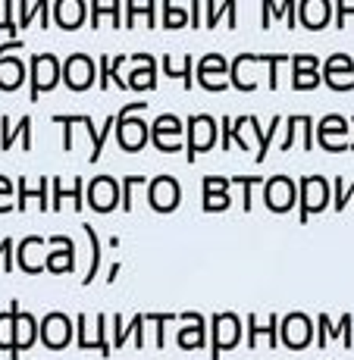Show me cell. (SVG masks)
<instances>
[{
    "instance_id": "cell-1",
    "label": "cell",
    "mask_w": 354,
    "mask_h": 360,
    "mask_svg": "<svg viewBox=\"0 0 354 360\" xmlns=\"http://www.w3.org/2000/svg\"><path fill=\"white\" fill-rule=\"evenodd\" d=\"M148 110V101H135V103H126V107L116 113V141L126 154H135L148 144L151 138V126L144 120H138V113Z\"/></svg>"
},
{
    "instance_id": "cell-2",
    "label": "cell",
    "mask_w": 354,
    "mask_h": 360,
    "mask_svg": "<svg viewBox=\"0 0 354 360\" xmlns=\"http://www.w3.org/2000/svg\"><path fill=\"white\" fill-rule=\"evenodd\" d=\"M32 94L29 101H41V91H53L63 82V63L53 53H34L32 57Z\"/></svg>"
},
{
    "instance_id": "cell-3",
    "label": "cell",
    "mask_w": 354,
    "mask_h": 360,
    "mask_svg": "<svg viewBox=\"0 0 354 360\" xmlns=\"http://www.w3.org/2000/svg\"><path fill=\"white\" fill-rule=\"evenodd\" d=\"M107 326H110V320H107L103 314H97L94 320H91L88 314H79V320H75L79 348H85V351H101L103 357H110L113 345H107Z\"/></svg>"
},
{
    "instance_id": "cell-4",
    "label": "cell",
    "mask_w": 354,
    "mask_h": 360,
    "mask_svg": "<svg viewBox=\"0 0 354 360\" xmlns=\"http://www.w3.org/2000/svg\"><path fill=\"white\" fill-rule=\"evenodd\" d=\"M213 144H217V120L207 113H198L189 120V144H185V160L194 163L198 160V154H204V150H210Z\"/></svg>"
},
{
    "instance_id": "cell-5",
    "label": "cell",
    "mask_w": 354,
    "mask_h": 360,
    "mask_svg": "<svg viewBox=\"0 0 354 360\" xmlns=\"http://www.w3.org/2000/svg\"><path fill=\"white\" fill-rule=\"evenodd\" d=\"M329 195H332V182H326V179L317 176V172L304 176L301 179V223H308L314 213L326 210Z\"/></svg>"
},
{
    "instance_id": "cell-6",
    "label": "cell",
    "mask_w": 354,
    "mask_h": 360,
    "mask_svg": "<svg viewBox=\"0 0 354 360\" xmlns=\"http://www.w3.org/2000/svg\"><path fill=\"white\" fill-rule=\"evenodd\" d=\"M229 66L226 57H220V53H207V57H201L198 69H194V82H198L204 91H226L229 85H232V79H229Z\"/></svg>"
},
{
    "instance_id": "cell-7",
    "label": "cell",
    "mask_w": 354,
    "mask_h": 360,
    "mask_svg": "<svg viewBox=\"0 0 354 360\" xmlns=\"http://www.w3.org/2000/svg\"><path fill=\"white\" fill-rule=\"evenodd\" d=\"M148 204L160 213L176 210V207L182 204V188H179V182L172 176H166V172L157 179H151L148 182Z\"/></svg>"
},
{
    "instance_id": "cell-8",
    "label": "cell",
    "mask_w": 354,
    "mask_h": 360,
    "mask_svg": "<svg viewBox=\"0 0 354 360\" xmlns=\"http://www.w3.org/2000/svg\"><path fill=\"white\" fill-rule=\"evenodd\" d=\"M295 198H298V191L289 176H273L263 182V204H267V210L286 213L295 207Z\"/></svg>"
},
{
    "instance_id": "cell-9",
    "label": "cell",
    "mask_w": 354,
    "mask_h": 360,
    "mask_svg": "<svg viewBox=\"0 0 354 360\" xmlns=\"http://www.w3.org/2000/svg\"><path fill=\"white\" fill-rule=\"evenodd\" d=\"M351 126L345 116H323L320 122H317V138H320V148L329 150V154H342V150H348L351 144L342 141V135H348Z\"/></svg>"
},
{
    "instance_id": "cell-10",
    "label": "cell",
    "mask_w": 354,
    "mask_h": 360,
    "mask_svg": "<svg viewBox=\"0 0 354 360\" xmlns=\"http://www.w3.org/2000/svg\"><path fill=\"white\" fill-rule=\"evenodd\" d=\"M88 207L97 213H110L113 207H120L122 204V191H120V185H116V179H110V176H97L91 185H88Z\"/></svg>"
},
{
    "instance_id": "cell-11",
    "label": "cell",
    "mask_w": 354,
    "mask_h": 360,
    "mask_svg": "<svg viewBox=\"0 0 354 360\" xmlns=\"http://www.w3.org/2000/svg\"><path fill=\"white\" fill-rule=\"evenodd\" d=\"M314 326L317 323H310V316L304 314H289L286 320L279 323V335H282V345L291 351H301L310 345V338H314Z\"/></svg>"
},
{
    "instance_id": "cell-12",
    "label": "cell",
    "mask_w": 354,
    "mask_h": 360,
    "mask_svg": "<svg viewBox=\"0 0 354 360\" xmlns=\"http://www.w3.org/2000/svg\"><path fill=\"white\" fill-rule=\"evenodd\" d=\"M241 338V320L235 314H213V360H217L223 351L235 348Z\"/></svg>"
},
{
    "instance_id": "cell-13",
    "label": "cell",
    "mask_w": 354,
    "mask_h": 360,
    "mask_svg": "<svg viewBox=\"0 0 354 360\" xmlns=\"http://www.w3.org/2000/svg\"><path fill=\"white\" fill-rule=\"evenodd\" d=\"M320 75L332 91H351L354 88V60L348 53H332V57L326 60V69Z\"/></svg>"
},
{
    "instance_id": "cell-14",
    "label": "cell",
    "mask_w": 354,
    "mask_h": 360,
    "mask_svg": "<svg viewBox=\"0 0 354 360\" xmlns=\"http://www.w3.org/2000/svg\"><path fill=\"white\" fill-rule=\"evenodd\" d=\"M63 85L69 91H85L94 85V63L85 53H72L63 60Z\"/></svg>"
},
{
    "instance_id": "cell-15",
    "label": "cell",
    "mask_w": 354,
    "mask_h": 360,
    "mask_svg": "<svg viewBox=\"0 0 354 360\" xmlns=\"http://www.w3.org/2000/svg\"><path fill=\"white\" fill-rule=\"evenodd\" d=\"M69 335H72V323H69L66 314H60V310H53V314H47L44 320H41V332L38 338L47 345L51 351H60L63 345L69 342Z\"/></svg>"
},
{
    "instance_id": "cell-16",
    "label": "cell",
    "mask_w": 354,
    "mask_h": 360,
    "mask_svg": "<svg viewBox=\"0 0 354 360\" xmlns=\"http://www.w3.org/2000/svg\"><path fill=\"white\" fill-rule=\"evenodd\" d=\"M129 63L135 72H129V91H154L157 88V60L151 53H132Z\"/></svg>"
},
{
    "instance_id": "cell-17",
    "label": "cell",
    "mask_w": 354,
    "mask_h": 360,
    "mask_svg": "<svg viewBox=\"0 0 354 360\" xmlns=\"http://www.w3.org/2000/svg\"><path fill=\"white\" fill-rule=\"evenodd\" d=\"M332 19V4L329 0H301L298 4V22L310 32H320Z\"/></svg>"
},
{
    "instance_id": "cell-18",
    "label": "cell",
    "mask_w": 354,
    "mask_h": 360,
    "mask_svg": "<svg viewBox=\"0 0 354 360\" xmlns=\"http://www.w3.org/2000/svg\"><path fill=\"white\" fill-rule=\"evenodd\" d=\"M47 245H51V257L44 260V266L51 269V273H72V263H75L72 238H66V235H53Z\"/></svg>"
},
{
    "instance_id": "cell-19",
    "label": "cell",
    "mask_w": 354,
    "mask_h": 360,
    "mask_svg": "<svg viewBox=\"0 0 354 360\" xmlns=\"http://www.w3.org/2000/svg\"><path fill=\"white\" fill-rule=\"evenodd\" d=\"M258 57L254 53H241V57L232 60V66H229V79H232V88H239L241 94L254 91L258 88V79H254V69H258Z\"/></svg>"
},
{
    "instance_id": "cell-20",
    "label": "cell",
    "mask_w": 354,
    "mask_h": 360,
    "mask_svg": "<svg viewBox=\"0 0 354 360\" xmlns=\"http://www.w3.org/2000/svg\"><path fill=\"white\" fill-rule=\"evenodd\" d=\"M53 25L63 32H75L85 25V0H57L53 4Z\"/></svg>"
},
{
    "instance_id": "cell-21",
    "label": "cell",
    "mask_w": 354,
    "mask_h": 360,
    "mask_svg": "<svg viewBox=\"0 0 354 360\" xmlns=\"http://www.w3.org/2000/svg\"><path fill=\"white\" fill-rule=\"evenodd\" d=\"M276 19H286L289 29H298V0H282L276 6V0H263V13H260V25L273 29Z\"/></svg>"
},
{
    "instance_id": "cell-22",
    "label": "cell",
    "mask_w": 354,
    "mask_h": 360,
    "mask_svg": "<svg viewBox=\"0 0 354 360\" xmlns=\"http://www.w3.org/2000/svg\"><path fill=\"white\" fill-rule=\"evenodd\" d=\"M113 326H116L113 348H126V338H135V348H144V326H148L144 314H135L132 323H122V316H113Z\"/></svg>"
},
{
    "instance_id": "cell-23",
    "label": "cell",
    "mask_w": 354,
    "mask_h": 360,
    "mask_svg": "<svg viewBox=\"0 0 354 360\" xmlns=\"http://www.w3.org/2000/svg\"><path fill=\"white\" fill-rule=\"evenodd\" d=\"M38 332H41V323L34 320L32 314H23V310L16 307V342H13L10 357L16 360V357H19V351L32 348V345H34V338H38Z\"/></svg>"
},
{
    "instance_id": "cell-24",
    "label": "cell",
    "mask_w": 354,
    "mask_h": 360,
    "mask_svg": "<svg viewBox=\"0 0 354 360\" xmlns=\"http://www.w3.org/2000/svg\"><path fill=\"white\" fill-rule=\"evenodd\" d=\"M351 323H354L351 314H345L339 326L326 314L317 316V329H320V348H326V342H329V338H342L345 348H351Z\"/></svg>"
},
{
    "instance_id": "cell-25",
    "label": "cell",
    "mask_w": 354,
    "mask_h": 360,
    "mask_svg": "<svg viewBox=\"0 0 354 360\" xmlns=\"http://www.w3.org/2000/svg\"><path fill=\"white\" fill-rule=\"evenodd\" d=\"M182 316V323H189L185 329H179V345H182L185 351L191 348H204V316L194 314V310H189V314H179Z\"/></svg>"
},
{
    "instance_id": "cell-26",
    "label": "cell",
    "mask_w": 354,
    "mask_h": 360,
    "mask_svg": "<svg viewBox=\"0 0 354 360\" xmlns=\"http://www.w3.org/2000/svg\"><path fill=\"white\" fill-rule=\"evenodd\" d=\"M235 141H239L241 150H251V141H254V148H260L263 131L258 126V116H241V120H235ZM254 154H258V150H254Z\"/></svg>"
},
{
    "instance_id": "cell-27",
    "label": "cell",
    "mask_w": 354,
    "mask_h": 360,
    "mask_svg": "<svg viewBox=\"0 0 354 360\" xmlns=\"http://www.w3.org/2000/svg\"><path fill=\"white\" fill-rule=\"evenodd\" d=\"M23 79H25L23 60L0 53V88H4V91H16V88L23 85Z\"/></svg>"
},
{
    "instance_id": "cell-28",
    "label": "cell",
    "mask_w": 354,
    "mask_h": 360,
    "mask_svg": "<svg viewBox=\"0 0 354 360\" xmlns=\"http://www.w3.org/2000/svg\"><path fill=\"white\" fill-rule=\"evenodd\" d=\"M160 66H163V72L170 75V79H179L185 85V91H191L198 82H194V60L191 57H179V60H172V57H163L160 60Z\"/></svg>"
},
{
    "instance_id": "cell-29",
    "label": "cell",
    "mask_w": 354,
    "mask_h": 360,
    "mask_svg": "<svg viewBox=\"0 0 354 360\" xmlns=\"http://www.w3.org/2000/svg\"><path fill=\"white\" fill-rule=\"evenodd\" d=\"M34 16H41V25L51 29V0H38L34 6H29V0H19V29H29Z\"/></svg>"
},
{
    "instance_id": "cell-30",
    "label": "cell",
    "mask_w": 354,
    "mask_h": 360,
    "mask_svg": "<svg viewBox=\"0 0 354 360\" xmlns=\"http://www.w3.org/2000/svg\"><path fill=\"white\" fill-rule=\"evenodd\" d=\"M122 0H110V4H101V0H91V29H101V16H110V25L113 29H122Z\"/></svg>"
},
{
    "instance_id": "cell-31",
    "label": "cell",
    "mask_w": 354,
    "mask_h": 360,
    "mask_svg": "<svg viewBox=\"0 0 354 360\" xmlns=\"http://www.w3.org/2000/svg\"><path fill=\"white\" fill-rule=\"evenodd\" d=\"M276 314L270 316L267 323H258V316L248 314V348H258V338L267 335L270 338V348H276Z\"/></svg>"
},
{
    "instance_id": "cell-32",
    "label": "cell",
    "mask_w": 354,
    "mask_h": 360,
    "mask_svg": "<svg viewBox=\"0 0 354 360\" xmlns=\"http://www.w3.org/2000/svg\"><path fill=\"white\" fill-rule=\"evenodd\" d=\"M0 129H4V138H0V150H10L16 138H23V148H25V150L32 148V120H29V116H23L16 129H6V122L0 120Z\"/></svg>"
},
{
    "instance_id": "cell-33",
    "label": "cell",
    "mask_w": 354,
    "mask_h": 360,
    "mask_svg": "<svg viewBox=\"0 0 354 360\" xmlns=\"http://www.w3.org/2000/svg\"><path fill=\"white\" fill-rule=\"evenodd\" d=\"M207 4V29H217L220 25V16H229V29H235V25H239V16H235V0H226V4H217V0H204Z\"/></svg>"
},
{
    "instance_id": "cell-34",
    "label": "cell",
    "mask_w": 354,
    "mask_h": 360,
    "mask_svg": "<svg viewBox=\"0 0 354 360\" xmlns=\"http://www.w3.org/2000/svg\"><path fill=\"white\" fill-rule=\"evenodd\" d=\"M41 245H47V241L41 238V235H32V238H25L23 245L16 248V251H19V266H23L25 273H41V269H44V266H41V263H34V260H32V254L38 251Z\"/></svg>"
},
{
    "instance_id": "cell-35",
    "label": "cell",
    "mask_w": 354,
    "mask_h": 360,
    "mask_svg": "<svg viewBox=\"0 0 354 360\" xmlns=\"http://www.w3.org/2000/svg\"><path fill=\"white\" fill-rule=\"evenodd\" d=\"M29 198H38L41 210H51V200H47V179H41L38 188H25V179H19V200H16V210H25L29 207Z\"/></svg>"
},
{
    "instance_id": "cell-36",
    "label": "cell",
    "mask_w": 354,
    "mask_h": 360,
    "mask_svg": "<svg viewBox=\"0 0 354 360\" xmlns=\"http://www.w3.org/2000/svg\"><path fill=\"white\" fill-rule=\"evenodd\" d=\"M16 307L19 301H13L10 310L0 314V348L4 351H13V342H16Z\"/></svg>"
},
{
    "instance_id": "cell-37",
    "label": "cell",
    "mask_w": 354,
    "mask_h": 360,
    "mask_svg": "<svg viewBox=\"0 0 354 360\" xmlns=\"http://www.w3.org/2000/svg\"><path fill=\"white\" fill-rule=\"evenodd\" d=\"M254 57H258L260 66H270L267 85H270V91H276V88H279V66L291 63V57H289V53H254Z\"/></svg>"
},
{
    "instance_id": "cell-38",
    "label": "cell",
    "mask_w": 354,
    "mask_h": 360,
    "mask_svg": "<svg viewBox=\"0 0 354 360\" xmlns=\"http://www.w3.org/2000/svg\"><path fill=\"white\" fill-rule=\"evenodd\" d=\"M163 4V29L176 32V29H185V25H191V16L182 10V6H172V0H160Z\"/></svg>"
},
{
    "instance_id": "cell-39",
    "label": "cell",
    "mask_w": 354,
    "mask_h": 360,
    "mask_svg": "<svg viewBox=\"0 0 354 360\" xmlns=\"http://www.w3.org/2000/svg\"><path fill=\"white\" fill-rule=\"evenodd\" d=\"M138 16H148V25L151 29H154V19H157V0H148V4L144 6H138L135 0H126V29H132V25H135V19Z\"/></svg>"
},
{
    "instance_id": "cell-40",
    "label": "cell",
    "mask_w": 354,
    "mask_h": 360,
    "mask_svg": "<svg viewBox=\"0 0 354 360\" xmlns=\"http://www.w3.org/2000/svg\"><path fill=\"white\" fill-rule=\"evenodd\" d=\"M66 198L75 204V210H82V198H85V195H82V176H75V188H72V191H63L60 179H53V204H51V207H53V210H60Z\"/></svg>"
},
{
    "instance_id": "cell-41",
    "label": "cell",
    "mask_w": 354,
    "mask_h": 360,
    "mask_svg": "<svg viewBox=\"0 0 354 360\" xmlns=\"http://www.w3.org/2000/svg\"><path fill=\"white\" fill-rule=\"evenodd\" d=\"M179 131H182V120L172 113H163V116H157V122L151 126V138H179Z\"/></svg>"
},
{
    "instance_id": "cell-42",
    "label": "cell",
    "mask_w": 354,
    "mask_h": 360,
    "mask_svg": "<svg viewBox=\"0 0 354 360\" xmlns=\"http://www.w3.org/2000/svg\"><path fill=\"white\" fill-rule=\"evenodd\" d=\"M85 235H88V241H91V266H88V273L82 276V285H91V282L97 279V269H101V238H97V232L91 229V226H85Z\"/></svg>"
},
{
    "instance_id": "cell-43",
    "label": "cell",
    "mask_w": 354,
    "mask_h": 360,
    "mask_svg": "<svg viewBox=\"0 0 354 360\" xmlns=\"http://www.w3.org/2000/svg\"><path fill=\"white\" fill-rule=\"evenodd\" d=\"M229 204H232V198H229V188L204 191V200H201V207H204L207 213H217V210H229Z\"/></svg>"
},
{
    "instance_id": "cell-44",
    "label": "cell",
    "mask_w": 354,
    "mask_h": 360,
    "mask_svg": "<svg viewBox=\"0 0 354 360\" xmlns=\"http://www.w3.org/2000/svg\"><path fill=\"white\" fill-rule=\"evenodd\" d=\"M279 126H286V120H282V116H273V120H270V129L263 131V141H260L258 154H254V160H258V163L267 160V154H270V144H273V138H276V131H279Z\"/></svg>"
},
{
    "instance_id": "cell-45",
    "label": "cell",
    "mask_w": 354,
    "mask_h": 360,
    "mask_svg": "<svg viewBox=\"0 0 354 360\" xmlns=\"http://www.w3.org/2000/svg\"><path fill=\"white\" fill-rule=\"evenodd\" d=\"M151 179L138 176V172H132V176H126V182H122V210L132 213V191L135 188H148Z\"/></svg>"
},
{
    "instance_id": "cell-46",
    "label": "cell",
    "mask_w": 354,
    "mask_h": 360,
    "mask_svg": "<svg viewBox=\"0 0 354 360\" xmlns=\"http://www.w3.org/2000/svg\"><path fill=\"white\" fill-rule=\"evenodd\" d=\"M148 316V323H154L157 326V348H163L166 345V323H179L182 316H176V314H144Z\"/></svg>"
},
{
    "instance_id": "cell-47",
    "label": "cell",
    "mask_w": 354,
    "mask_h": 360,
    "mask_svg": "<svg viewBox=\"0 0 354 360\" xmlns=\"http://www.w3.org/2000/svg\"><path fill=\"white\" fill-rule=\"evenodd\" d=\"M263 182H267V179L254 176V172H251V176H232V179H229V185H241V188H245V210L248 213H251V188H254V185H263Z\"/></svg>"
},
{
    "instance_id": "cell-48",
    "label": "cell",
    "mask_w": 354,
    "mask_h": 360,
    "mask_svg": "<svg viewBox=\"0 0 354 360\" xmlns=\"http://www.w3.org/2000/svg\"><path fill=\"white\" fill-rule=\"evenodd\" d=\"M320 82H323L320 72H295L291 75V88H295V91H314Z\"/></svg>"
},
{
    "instance_id": "cell-49",
    "label": "cell",
    "mask_w": 354,
    "mask_h": 360,
    "mask_svg": "<svg viewBox=\"0 0 354 360\" xmlns=\"http://www.w3.org/2000/svg\"><path fill=\"white\" fill-rule=\"evenodd\" d=\"M295 72H320V60L310 53H298V57H291V75Z\"/></svg>"
},
{
    "instance_id": "cell-50",
    "label": "cell",
    "mask_w": 354,
    "mask_h": 360,
    "mask_svg": "<svg viewBox=\"0 0 354 360\" xmlns=\"http://www.w3.org/2000/svg\"><path fill=\"white\" fill-rule=\"evenodd\" d=\"M354 16V0H336V29H345L348 25V19Z\"/></svg>"
},
{
    "instance_id": "cell-51",
    "label": "cell",
    "mask_w": 354,
    "mask_h": 360,
    "mask_svg": "<svg viewBox=\"0 0 354 360\" xmlns=\"http://www.w3.org/2000/svg\"><path fill=\"white\" fill-rule=\"evenodd\" d=\"M332 195H336V200H332V207H336L339 213L345 210V207H348V191H345V179H336V182H332Z\"/></svg>"
},
{
    "instance_id": "cell-52",
    "label": "cell",
    "mask_w": 354,
    "mask_h": 360,
    "mask_svg": "<svg viewBox=\"0 0 354 360\" xmlns=\"http://www.w3.org/2000/svg\"><path fill=\"white\" fill-rule=\"evenodd\" d=\"M6 198H13V182L6 176H0V213H10L13 207V200H6Z\"/></svg>"
},
{
    "instance_id": "cell-53",
    "label": "cell",
    "mask_w": 354,
    "mask_h": 360,
    "mask_svg": "<svg viewBox=\"0 0 354 360\" xmlns=\"http://www.w3.org/2000/svg\"><path fill=\"white\" fill-rule=\"evenodd\" d=\"M286 126H289V135H286V141H282L279 150H291V148H295V135L301 131V116H289Z\"/></svg>"
},
{
    "instance_id": "cell-54",
    "label": "cell",
    "mask_w": 354,
    "mask_h": 360,
    "mask_svg": "<svg viewBox=\"0 0 354 360\" xmlns=\"http://www.w3.org/2000/svg\"><path fill=\"white\" fill-rule=\"evenodd\" d=\"M151 141H154V148L163 150V154H176V150H182L179 138H151Z\"/></svg>"
},
{
    "instance_id": "cell-55",
    "label": "cell",
    "mask_w": 354,
    "mask_h": 360,
    "mask_svg": "<svg viewBox=\"0 0 354 360\" xmlns=\"http://www.w3.org/2000/svg\"><path fill=\"white\" fill-rule=\"evenodd\" d=\"M201 188H204V191H217V188H232V185H229L226 176H204Z\"/></svg>"
},
{
    "instance_id": "cell-56",
    "label": "cell",
    "mask_w": 354,
    "mask_h": 360,
    "mask_svg": "<svg viewBox=\"0 0 354 360\" xmlns=\"http://www.w3.org/2000/svg\"><path fill=\"white\" fill-rule=\"evenodd\" d=\"M310 129H314V120L310 116H301V135H304V150L314 148V135H310Z\"/></svg>"
},
{
    "instance_id": "cell-57",
    "label": "cell",
    "mask_w": 354,
    "mask_h": 360,
    "mask_svg": "<svg viewBox=\"0 0 354 360\" xmlns=\"http://www.w3.org/2000/svg\"><path fill=\"white\" fill-rule=\"evenodd\" d=\"M223 150H229V144H232V138H235V120H229V116H223Z\"/></svg>"
},
{
    "instance_id": "cell-58",
    "label": "cell",
    "mask_w": 354,
    "mask_h": 360,
    "mask_svg": "<svg viewBox=\"0 0 354 360\" xmlns=\"http://www.w3.org/2000/svg\"><path fill=\"white\" fill-rule=\"evenodd\" d=\"M0 257L6 260V273H13V238H4V245H0Z\"/></svg>"
},
{
    "instance_id": "cell-59",
    "label": "cell",
    "mask_w": 354,
    "mask_h": 360,
    "mask_svg": "<svg viewBox=\"0 0 354 360\" xmlns=\"http://www.w3.org/2000/svg\"><path fill=\"white\" fill-rule=\"evenodd\" d=\"M191 29H201V0H191Z\"/></svg>"
},
{
    "instance_id": "cell-60",
    "label": "cell",
    "mask_w": 354,
    "mask_h": 360,
    "mask_svg": "<svg viewBox=\"0 0 354 360\" xmlns=\"http://www.w3.org/2000/svg\"><path fill=\"white\" fill-rule=\"evenodd\" d=\"M120 263H113V269H110V276H107V282H116V279H120Z\"/></svg>"
},
{
    "instance_id": "cell-61",
    "label": "cell",
    "mask_w": 354,
    "mask_h": 360,
    "mask_svg": "<svg viewBox=\"0 0 354 360\" xmlns=\"http://www.w3.org/2000/svg\"><path fill=\"white\" fill-rule=\"evenodd\" d=\"M351 131H354V116H351ZM351 150H354V141H351Z\"/></svg>"
},
{
    "instance_id": "cell-62",
    "label": "cell",
    "mask_w": 354,
    "mask_h": 360,
    "mask_svg": "<svg viewBox=\"0 0 354 360\" xmlns=\"http://www.w3.org/2000/svg\"><path fill=\"white\" fill-rule=\"evenodd\" d=\"M351 195H354V182H351Z\"/></svg>"
}]
</instances>
